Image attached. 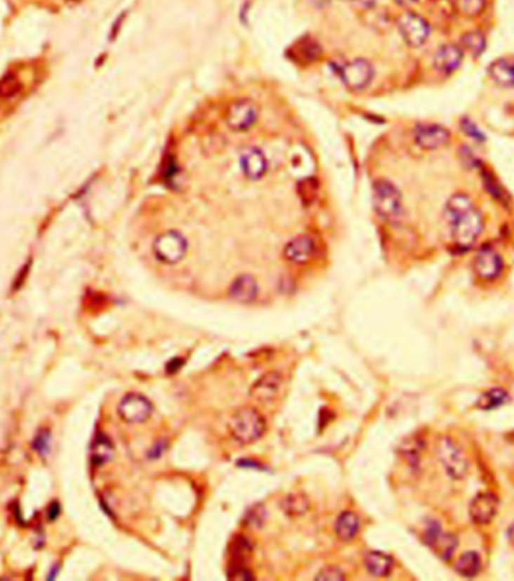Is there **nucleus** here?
<instances>
[{"label":"nucleus","mask_w":514,"mask_h":581,"mask_svg":"<svg viewBox=\"0 0 514 581\" xmlns=\"http://www.w3.org/2000/svg\"><path fill=\"white\" fill-rule=\"evenodd\" d=\"M445 217L454 244L462 250L473 247L483 232L485 220L470 197L465 193L453 195L445 205Z\"/></svg>","instance_id":"f257e3e1"},{"label":"nucleus","mask_w":514,"mask_h":581,"mask_svg":"<svg viewBox=\"0 0 514 581\" xmlns=\"http://www.w3.org/2000/svg\"><path fill=\"white\" fill-rule=\"evenodd\" d=\"M230 436L239 445H251L261 440L266 431V422L254 408H241L235 411L229 422Z\"/></svg>","instance_id":"f03ea898"},{"label":"nucleus","mask_w":514,"mask_h":581,"mask_svg":"<svg viewBox=\"0 0 514 581\" xmlns=\"http://www.w3.org/2000/svg\"><path fill=\"white\" fill-rule=\"evenodd\" d=\"M373 207L383 220L391 223L400 220L403 214V199L399 188L387 179H378L373 184Z\"/></svg>","instance_id":"7ed1b4c3"},{"label":"nucleus","mask_w":514,"mask_h":581,"mask_svg":"<svg viewBox=\"0 0 514 581\" xmlns=\"http://www.w3.org/2000/svg\"><path fill=\"white\" fill-rule=\"evenodd\" d=\"M436 452H437L439 462H441V466L444 467L445 473L449 478L462 479L466 476L469 462L465 457V453L462 452V449H460L452 438L442 437L441 440H439Z\"/></svg>","instance_id":"20e7f679"},{"label":"nucleus","mask_w":514,"mask_h":581,"mask_svg":"<svg viewBox=\"0 0 514 581\" xmlns=\"http://www.w3.org/2000/svg\"><path fill=\"white\" fill-rule=\"evenodd\" d=\"M154 255L158 261L164 263H178L184 259L188 242L185 237L178 230H167L164 234L158 235L154 241Z\"/></svg>","instance_id":"39448f33"},{"label":"nucleus","mask_w":514,"mask_h":581,"mask_svg":"<svg viewBox=\"0 0 514 581\" xmlns=\"http://www.w3.org/2000/svg\"><path fill=\"white\" fill-rule=\"evenodd\" d=\"M338 76L350 91L358 92L370 86L374 77V68L369 60L358 58L343 63L338 68Z\"/></svg>","instance_id":"423d86ee"},{"label":"nucleus","mask_w":514,"mask_h":581,"mask_svg":"<svg viewBox=\"0 0 514 581\" xmlns=\"http://www.w3.org/2000/svg\"><path fill=\"white\" fill-rule=\"evenodd\" d=\"M397 26L402 38L411 47L424 46L430 37V26L421 15L415 13H404L400 15Z\"/></svg>","instance_id":"0eeeda50"},{"label":"nucleus","mask_w":514,"mask_h":581,"mask_svg":"<svg viewBox=\"0 0 514 581\" xmlns=\"http://www.w3.org/2000/svg\"><path fill=\"white\" fill-rule=\"evenodd\" d=\"M154 407L143 395L128 393L117 407V414L126 424H143L151 417Z\"/></svg>","instance_id":"6e6552de"},{"label":"nucleus","mask_w":514,"mask_h":581,"mask_svg":"<svg viewBox=\"0 0 514 581\" xmlns=\"http://www.w3.org/2000/svg\"><path fill=\"white\" fill-rule=\"evenodd\" d=\"M452 134L439 124H419L414 130V141L423 150L435 151L449 143Z\"/></svg>","instance_id":"1a4fd4ad"},{"label":"nucleus","mask_w":514,"mask_h":581,"mask_svg":"<svg viewBox=\"0 0 514 581\" xmlns=\"http://www.w3.org/2000/svg\"><path fill=\"white\" fill-rule=\"evenodd\" d=\"M259 109L250 100H238L230 104L226 122L233 131H247L256 124Z\"/></svg>","instance_id":"9d476101"},{"label":"nucleus","mask_w":514,"mask_h":581,"mask_svg":"<svg viewBox=\"0 0 514 581\" xmlns=\"http://www.w3.org/2000/svg\"><path fill=\"white\" fill-rule=\"evenodd\" d=\"M499 502L494 494L483 492L478 494L477 497L469 504V516L475 524H489L494 521L498 514Z\"/></svg>","instance_id":"9b49d317"},{"label":"nucleus","mask_w":514,"mask_h":581,"mask_svg":"<svg viewBox=\"0 0 514 581\" xmlns=\"http://www.w3.org/2000/svg\"><path fill=\"white\" fill-rule=\"evenodd\" d=\"M475 274L481 280H495L504 270V262L495 250H481L474 261Z\"/></svg>","instance_id":"f8f14e48"},{"label":"nucleus","mask_w":514,"mask_h":581,"mask_svg":"<svg viewBox=\"0 0 514 581\" xmlns=\"http://www.w3.org/2000/svg\"><path fill=\"white\" fill-rule=\"evenodd\" d=\"M463 62V50L456 44H444L433 56L435 68L442 74H453Z\"/></svg>","instance_id":"ddd939ff"},{"label":"nucleus","mask_w":514,"mask_h":581,"mask_svg":"<svg viewBox=\"0 0 514 581\" xmlns=\"http://www.w3.org/2000/svg\"><path fill=\"white\" fill-rule=\"evenodd\" d=\"M241 169L249 179H261L268 171V160L262 150L250 146L241 154Z\"/></svg>","instance_id":"4468645a"},{"label":"nucleus","mask_w":514,"mask_h":581,"mask_svg":"<svg viewBox=\"0 0 514 581\" xmlns=\"http://www.w3.org/2000/svg\"><path fill=\"white\" fill-rule=\"evenodd\" d=\"M315 252H316L315 240L308 235H301L287 242L283 255L289 262L304 263L313 258Z\"/></svg>","instance_id":"2eb2a0df"},{"label":"nucleus","mask_w":514,"mask_h":581,"mask_svg":"<svg viewBox=\"0 0 514 581\" xmlns=\"http://www.w3.org/2000/svg\"><path fill=\"white\" fill-rule=\"evenodd\" d=\"M259 292V285L250 274H241L230 285V299L238 303H251Z\"/></svg>","instance_id":"dca6fc26"},{"label":"nucleus","mask_w":514,"mask_h":581,"mask_svg":"<svg viewBox=\"0 0 514 581\" xmlns=\"http://www.w3.org/2000/svg\"><path fill=\"white\" fill-rule=\"evenodd\" d=\"M282 377L278 372H268L253 384L250 395L259 400L272 399L282 389Z\"/></svg>","instance_id":"f3484780"},{"label":"nucleus","mask_w":514,"mask_h":581,"mask_svg":"<svg viewBox=\"0 0 514 581\" xmlns=\"http://www.w3.org/2000/svg\"><path fill=\"white\" fill-rule=\"evenodd\" d=\"M489 76L499 88H514V63L508 59H498L489 67Z\"/></svg>","instance_id":"a211bd4d"},{"label":"nucleus","mask_w":514,"mask_h":581,"mask_svg":"<svg viewBox=\"0 0 514 581\" xmlns=\"http://www.w3.org/2000/svg\"><path fill=\"white\" fill-rule=\"evenodd\" d=\"M334 532L337 537L343 542H349L355 537L360 532V520L358 516L350 512L345 511L338 515V518L334 525Z\"/></svg>","instance_id":"6ab92c4d"},{"label":"nucleus","mask_w":514,"mask_h":581,"mask_svg":"<svg viewBox=\"0 0 514 581\" xmlns=\"http://www.w3.org/2000/svg\"><path fill=\"white\" fill-rule=\"evenodd\" d=\"M364 566L374 577H387L394 566V561L391 556L382 551H370L364 557Z\"/></svg>","instance_id":"aec40b11"},{"label":"nucleus","mask_w":514,"mask_h":581,"mask_svg":"<svg viewBox=\"0 0 514 581\" xmlns=\"http://www.w3.org/2000/svg\"><path fill=\"white\" fill-rule=\"evenodd\" d=\"M310 508L308 497L303 492H294L287 494L286 497L280 503V509L291 518H296V516L304 515Z\"/></svg>","instance_id":"412c9836"},{"label":"nucleus","mask_w":514,"mask_h":581,"mask_svg":"<svg viewBox=\"0 0 514 581\" xmlns=\"http://www.w3.org/2000/svg\"><path fill=\"white\" fill-rule=\"evenodd\" d=\"M113 455V443L103 432H98L92 445V464L93 466H103L107 461H110Z\"/></svg>","instance_id":"4be33fe9"},{"label":"nucleus","mask_w":514,"mask_h":581,"mask_svg":"<svg viewBox=\"0 0 514 581\" xmlns=\"http://www.w3.org/2000/svg\"><path fill=\"white\" fill-rule=\"evenodd\" d=\"M481 571V557L475 551H466L456 562V573L465 578H474Z\"/></svg>","instance_id":"5701e85b"},{"label":"nucleus","mask_w":514,"mask_h":581,"mask_svg":"<svg viewBox=\"0 0 514 581\" xmlns=\"http://www.w3.org/2000/svg\"><path fill=\"white\" fill-rule=\"evenodd\" d=\"M486 44H487L486 37L478 30L466 32V34L462 37V39H460V48L463 50V53L468 51L469 55L474 58L483 55L486 50Z\"/></svg>","instance_id":"b1692460"},{"label":"nucleus","mask_w":514,"mask_h":581,"mask_svg":"<svg viewBox=\"0 0 514 581\" xmlns=\"http://www.w3.org/2000/svg\"><path fill=\"white\" fill-rule=\"evenodd\" d=\"M430 548H433L435 553L442 559L444 562H448L449 559L453 557L456 548H457V537L439 532V535L435 537V541L430 544Z\"/></svg>","instance_id":"393cba45"},{"label":"nucleus","mask_w":514,"mask_h":581,"mask_svg":"<svg viewBox=\"0 0 514 581\" xmlns=\"http://www.w3.org/2000/svg\"><path fill=\"white\" fill-rule=\"evenodd\" d=\"M507 400H508V393L506 392V390L496 387V389L487 390V392L481 395L477 400V407H480L485 411H490V410H495L501 405H504Z\"/></svg>","instance_id":"a878e982"},{"label":"nucleus","mask_w":514,"mask_h":581,"mask_svg":"<svg viewBox=\"0 0 514 581\" xmlns=\"http://www.w3.org/2000/svg\"><path fill=\"white\" fill-rule=\"evenodd\" d=\"M253 551V544L245 536H238L233 542V565H244L245 557H249Z\"/></svg>","instance_id":"bb28decb"},{"label":"nucleus","mask_w":514,"mask_h":581,"mask_svg":"<svg viewBox=\"0 0 514 581\" xmlns=\"http://www.w3.org/2000/svg\"><path fill=\"white\" fill-rule=\"evenodd\" d=\"M456 6L460 14L466 17H477L486 8V0H456Z\"/></svg>","instance_id":"cd10ccee"},{"label":"nucleus","mask_w":514,"mask_h":581,"mask_svg":"<svg viewBox=\"0 0 514 581\" xmlns=\"http://www.w3.org/2000/svg\"><path fill=\"white\" fill-rule=\"evenodd\" d=\"M20 89H21V84L15 79L14 74H8V76L0 81V97L5 100L14 98L15 95L20 92Z\"/></svg>","instance_id":"c85d7f7f"},{"label":"nucleus","mask_w":514,"mask_h":581,"mask_svg":"<svg viewBox=\"0 0 514 581\" xmlns=\"http://www.w3.org/2000/svg\"><path fill=\"white\" fill-rule=\"evenodd\" d=\"M421 450H423V441L419 437H412L409 440H406L404 445L402 446V452H403L404 458L411 462L419 461Z\"/></svg>","instance_id":"c756f323"},{"label":"nucleus","mask_w":514,"mask_h":581,"mask_svg":"<svg viewBox=\"0 0 514 581\" xmlns=\"http://www.w3.org/2000/svg\"><path fill=\"white\" fill-rule=\"evenodd\" d=\"M50 438H51L50 431L47 428H42L37 432L34 443H32V448H34V450H37L39 455L44 457L47 455L48 449H50Z\"/></svg>","instance_id":"7c9ffc66"},{"label":"nucleus","mask_w":514,"mask_h":581,"mask_svg":"<svg viewBox=\"0 0 514 581\" xmlns=\"http://www.w3.org/2000/svg\"><path fill=\"white\" fill-rule=\"evenodd\" d=\"M460 129H462V131H463L468 137H470V139H474L475 142H485V141H486L485 133L481 131V130L478 129V126H477V124L470 121L469 118H463V119H462V122H460Z\"/></svg>","instance_id":"2f4dec72"},{"label":"nucleus","mask_w":514,"mask_h":581,"mask_svg":"<svg viewBox=\"0 0 514 581\" xmlns=\"http://www.w3.org/2000/svg\"><path fill=\"white\" fill-rule=\"evenodd\" d=\"M230 580H241V581H251L254 580L253 573L245 565H233L229 571Z\"/></svg>","instance_id":"473e14b6"},{"label":"nucleus","mask_w":514,"mask_h":581,"mask_svg":"<svg viewBox=\"0 0 514 581\" xmlns=\"http://www.w3.org/2000/svg\"><path fill=\"white\" fill-rule=\"evenodd\" d=\"M317 581H341L345 580V574H343L337 568H325L320 571L316 578Z\"/></svg>","instance_id":"72a5a7b5"},{"label":"nucleus","mask_w":514,"mask_h":581,"mask_svg":"<svg viewBox=\"0 0 514 581\" xmlns=\"http://www.w3.org/2000/svg\"><path fill=\"white\" fill-rule=\"evenodd\" d=\"M263 520H265V512H263V508L262 506H256L254 509H251L250 512H249V515H247V525H253V527H257V529H259V527L263 524Z\"/></svg>","instance_id":"f704fd0d"},{"label":"nucleus","mask_w":514,"mask_h":581,"mask_svg":"<svg viewBox=\"0 0 514 581\" xmlns=\"http://www.w3.org/2000/svg\"><path fill=\"white\" fill-rule=\"evenodd\" d=\"M166 449H167V441L158 440V441L155 443V445L151 448V450L147 452V458H151V459L162 458V455H163Z\"/></svg>","instance_id":"c9c22d12"},{"label":"nucleus","mask_w":514,"mask_h":581,"mask_svg":"<svg viewBox=\"0 0 514 581\" xmlns=\"http://www.w3.org/2000/svg\"><path fill=\"white\" fill-rule=\"evenodd\" d=\"M30 266H32V261L29 259V262L26 263V266L21 267V270H20V273H18V276H17V279H15V282H14V291H18L21 287H23V283H25V280H26V276H27L29 271H30Z\"/></svg>","instance_id":"e433bc0d"},{"label":"nucleus","mask_w":514,"mask_h":581,"mask_svg":"<svg viewBox=\"0 0 514 581\" xmlns=\"http://www.w3.org/2000/svg\"><path fill=\"white\" fill-rule=\"evenodd\" d=\"M184 363H185V360L184 358H171V360H169V363L166 365V372L169 374V375H173V374H176V372H179L180 371V367L184 366Z\"/></svg>","instance_id":"4c0bfd02"},{"label":"nucleus","mask_w":514,"mask_h":581,"mask_svg":"<svg viewBox=\"0 0 514 581\" xmlns=\"http://www.w3.org/2000/svg\"><path fill=\"white\" fill-rule=\"evenodd\" d=\"M59 515H60V503L51 502L50 506L47 508V518H48V521H55L56 518H59Z\"/></svg>","instance_id":"58836bf2"},{"label":"nucleus","mask_w":514,"mask_h":581,"mask_svg":"<svg viewBox=\"0 0 514 581\" xmlns=\"http://www.w3.org/2000/svg\"><path fill=\"white\" fill-rule=\"evenodd\" d=\"M238 466L239 467H245V469H262V470H265V466H262L261 462H256V461H250V459H241L239 462H238Z\"/></svg>","instance_id":"ea45409f"},{"label":"nucleus","mask_w":514,"mask_h":581,"mask_svg":"<svg viewBox=\"0 0 514 581\" xmlns=\"http://www.w3.org/2000/svg\"><path fill=\"white\" fill-rule=\"evenodd\" d=\"M394 2H397L400 6H412L419 2V0H394Z\"/></svg>","instance_id":"a19ab883"},{"label":"nucleus","mask_w":514,"mask_h":581,"mask_svg":"<svg viewBox=\"0 0 514 581\" xmlns=\"http://www.w3.org/2000/svg\"><path fill=\"white\" fill-rule=\"evenodd\" d=\"M508 541H510V544L514 547V524H511L510 525V529H508Z\"/></svg>","instance_id":"79ce46f5"}]
</instances>
